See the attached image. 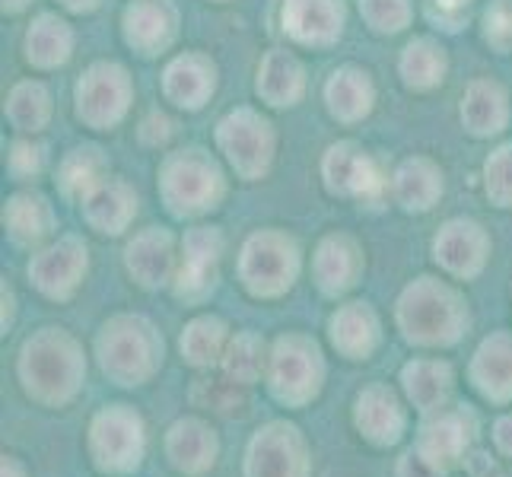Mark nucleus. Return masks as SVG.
Wrapping results in <instances>:
<instances>
[{
	"instance_id": "obj_1",
	"label": "nucleus",
	"mask_w": 512,
	"mask_h": 477,
	"mask_svg": "<svg viewBox=\"0 0 512 477\" xmlns=\"http://www.w3.org/2000/svg\"><path fill=\"white\" fill-rule=\"evenodd\" d=\"M20 379L29 398L48 408H61L80 392L86 379L80 344L61 328H42L20 350Z\"/></svg>"
},
{
	"instance_id": "obj_2",
	"label": "nucleus",
	"mask_w": 512,
	"mask_h": 477,
	"mask_svg": "<svg viewBox=\"0 0 512 477\" xmlns=\"http://www.w3.org/2000/svg\"><path fill=\"white\" fill-rule=\"evenodd\" d=\"M96 353L102 373L115 385H144L163 363V338L147 318L118 315L102 325Z\"/></svg>"
},
{
	"instance_id": "obj_3",
	"label": "nucleus",
	"mask_w": 512,
	"mask_h": 477,
	"mask_svg": "<svg viewBox=\"0 0 512 477\" xmlns=\"http://www.w3.org/2000/svg\"><path fill=\"white\" fill-rule=\"evenodd\" d=\"M398 322L404 338L427 347H446L462 338L468 325V309L449 287L420 277L404 290L398 303Z\"/></svg>"
},
{
	"instance_id": "obj_4",
	"label": "nucleus",
	"mask_w": 512,
	"mask_h": 477,
	"mask_svg": "<svg viewBox=\"0 0 512 477\" xmlns=\"http://www.w3.org/2000/svg\"><path fill=\"white\" fill-rule=\"evenodd\" d=\"M147 449L144 420L128 404H105L90 423V458L105 474H131Z\"/></svg>"
},
{
	"instance_id": "obj_5",
	"label": "nucleus",
	"mask_w": 512,
	"mask_h": 477,
	"mask_svg": "<svg viewBox=\"0 0 512 477\" xmlns=\"http://www.w3.org/2000/svg\"><path fill=\"white\" fill-rule=\"evenodd\" d=\"M325 363L322 350L303 334H287L271 350L268 360V388L287 408H303L322 392Z\"/></svg>"
},
{
	"instance_id": "obj_6",
	"label": "nucleus",
	"mask_w": 512,
	"mask_h": 477,
	"mask_svg": "<svg viewBox=\"0 0 512 477\" xmlns=\"http://www.w3.org/2000/svg\"><path fill=\"white\" fill-rule=\"evenodd\" d=\"M299 271V252L287 236L258 233L245 242L239 274L242 284L255 296H280L293 287V277Z\"/></svg>"
},
{
	"instance_id": "obj_7",
	"label": "nucleus",
	"mask_w": 512,
	"mask_h": 477,
	"mask_svg": "<svg viewBox=\"0 0 512 477\" xmlns=\"http://www.w3.org/2000/svg\"><path fill=\"white\" fill-rule=\"evenodd\" d=\"M309 449L293 423L271 420L252 436L245 452V477H306Z\"/></svg>"
},
{
	"instance_id": "obj_8",
	"label": "nucleus",
	"mask_w": 512,
	"mask_h": 477,
	"mask_svg": "<svg viewBox=\"0 0 512 477\" xmlns=\"http://www.w3.org/2000/svg\"><path fill=\"white\" fill-rule=\"evenodd\" d=\"M474 430H478V423H474V414L468 411V404L439 408L433 414H423L414 449L427 458V462H433L439 471H446L468 452Z\"/></svg>"
},
{
	"instance_id": "obj_9",
	"label": "nucleus",
	"mask_w": 512,
	"mask_h": 477,
	"mask_svg": "<svg viewBox=\"0 0 512 477\" xmlns=\"http://www.w3.org/2000/svg\"><path fill=\"white\" fill-rule=\"evenodd\" d=\"M191 150L185 159H175L166 169V198L175 214H201V210L214 207L220 198V175L214 166L194 156Z\"/></svg>"
},
{
	"instance_id": "obj_10",
	"label": "nucleus",
	"mask_w": 512,
	"mask_h": 477,
	"mask_svg": "<svg viewBox=\"0 0 512 477\" xmlns=\"http://www.w3.org/2000/svg\"><path fill=\"white\" fill-rule=\"evenodd\" d=\"M353 423L373 446H395L408 430V414L392 388L369 385L353 401Z\"/></svg>"
},
{
	"instance_id": "obj_11",
	"label": "nucleus",
	"mask_w": 512,
	"mask_h": 477,
	"mask_svg": "<svg viewBox=\"0 0 512 477\" xmlns=\"http://www.w3.org/2000/svg\"><path fill=\"white\" fill-rule=\"evenodd\" d=\"M86 274V245L77 239H61L29 264L32 284L51 299H67L80 287Z\"/></svg>"
},
{
	"instance_id": "obj_12",
	"label": "nucleus",
	"mask_w": 512,
	"mask_h": 477,
	"mask_svg": "<svg viewBox=\"0 0 512 477\" xmlns=\"http://www.w3.org/2000/svg\"><path fill=\"white\" fill-rule=\"evenodd\" d=\"M220 455L217 433L210 423L198 417H182L175 420L166 433V458L175 471L182 474H204L214 468Z\"/></svg>"
},
{
	"instance_id": "obj_13",
	"label": "nucleus",
	"mask_w": 512,
	"mask_h": 477,
	"mask_svg": "<svg viewBox=\"0 0 512 477\" xmlns=\"http://www.w3.org/2000/svg\"><path fill=\"white\" fill-rule=\"evenodd\" d=\"M220 252H223V242L214 229H194V233H188L185 261H182L179 277H175V293L188 299V303H194V299H204L214 290Z\"/></svg>"
},
{
	"instance_id": "obj_14",
	"label": "nucleus",
	"mask_w": 512,
	"mask_h": 477,
	"mask_svg": "<svg viewBox=\"0 0 512 477\" xmlns=\"http://www.w3.org/2000/svg\"><path fill=\"white\" fill-rule=\"evenodd\" d=\"M77 99H80V118H86L90 125L102 128L112 125L125 112V99H128V83L125 74L118 67H93L77 86Z\"/></svg>"
},
{
	"instance_id": "obj_15",
	"label": "nucleus",
	"mask_w": 512,
	"mask_h": 477,
	"mask_svg": "<svg viewBox=\"0 0 512 477\" xmlns=\"http://www.w3.org/2000/svg\"><path fill=\"white\" fill-rule=\"evenodd\" d=\"M220 144L226 147L229 159H233L245 175H258L268 166L271 134H268V125L258 121L252 112L229 115L220 125Z\"/></svg>"
},
{
	"instance_id": "obj_16",
	"label": "nucleus",
	"mask_w": 512,
	"mask_h": 477,
	"mask_svg": "<svg viewBox=\"0 0 512 477\" xmlns=\"http://www.w3.org/2000/svg\"><path fill=\"white\" fill-rule=\"evenodd\" d=\"M471 382L493 404L512 401V334L500 331L478 347L471 363Z\"/></svg>"
},
{
	"instance_id": "obj_17",
	"label": "nucleus",
	"mask_w": 512,
	"mask_h": 477,
	"mask_svg": "<svg viewBox=\"0 0 512 477\" xmlns=\"http://www.w3.org/2000/svg\"><path fill=\"white\" fill-rule=\"evenodd\" d=\"M433 252H436V261L455 277H474L484 268L487 239L478 223L452 220L449 226H443V233L436 236Z\"/></svg>"
},
{
	"instance_id": "obj_18",
	"label": "nucleus",
	"mask_w": 512,
	"mask_h": 477,
	"mask_svg": "<svg viewBox=\"0 0 512 477\" xmlns=\"http://www.w3.org/2000/svg\"><path fill=\"white\" fill-rule=\"evenodd\" d=\"M452 366L443 360H411L401 369V388L408 401L420 414H433L439 408H446V401L452 395Z\"/></svg>"
},
{
	"instance_id": "obj_19",
	"label": "nucleus",
	"mask_w": 512,
	"mask_h": 477,
	"mask_svg": "<svg viewBox=\"0 0 512 477\" xmlns=\"http://www.w3.org/2000/svg\"><path fill=\"white\" fill-rule=\"evenodd\" d=\"M331 344L347 360H366L379 344V318L366 303H350L331 315Z\"/></svg>"
},
{
	"instance_id": "obj_20",
	"label": "nucleus",
	"mask_w": 512,
	"mask_h": 477,
	"mask_svg": "<svg viewBox=\"0 0 512 477\" xmlns=\"http://www.w3.org/2000/svg\"><path fill=\"white\" fill-rule=\"evenodd\" d=\"M284 20L299 42H331L341 32V0H287Z\"/></svg>"
},
{
	"instance_id": "obj_21",
	"label": "nucleus",
	"mask_w": 512,
	"mask_h": 477,
	"mask_svg": "<svg viewBox=\"0 0 512 477\" xmlns=\"http://www.w3.org/2000/svg\"><path fill=\"white\" fill-rule=\"evenodd\" d=\"M360 274V252L350 239L331 236L319 245V255H315V280L319 287L331 296H338L357 284Z\"/></svg>"
},
{
	"instance_id": "obj_22",
	"label": "nucleus",
	"mask_w": 512,
	"mask_h": 477,
	"mask_svg": "<svg viewBox=\"0 0 512 477\" xmlns=\"http://www.w3.org/2000/svg\"><path fill=\"white\" fill-rule=\"evenodd\" d=\"M128 271L137 277V284L144 287H160L172 271V239L160 229L137 236L128 245Z\"/></svg>"
},
{
	"instance_id": "obj_23",
	"label": "nucleus",
	"mask_w": 512,
	"mask_h": 477,
	"mask_svg": "<svg viewBox=\"0 0 512 477\" xmlns=\"http://www.w3.org/2000/svg\"><path fill=\"white\" fill-rule=\"evenodd\" d=\"M325 172H328V185L341 194H369L379 185L373 166H369V159L347 144L328 150Z\"/></svg>"
},
{
	"instance_id": "obj_24",
	"label": "nucleus",
	"mask_w": 512,
	"mask_h": 477,
	"mask_svg": "<svg viewBox=\"0 0 512 477\" xmlns=\"http://www.w3.org/2000/svg\"><path fill=\"white\" fill-rule=\"evenodd\" d=\"M86 217L99 226V233H121L134 217V198L121 185L93 188L86 198Z\"/></svg>"
},
{
	"instance_id": "obj_25",
	"label": "nucleus",
	"mask_w": 512,
	"mask_h": 477,
	"mask_svg": "<svg viewBox=\"0 0 512 477\" xmlns=\"http://www.w3.org/2000/svg\"><path fill=\"white\" fill-rule=\"evenodd\" d=\"M210 90H214V70H207L198 58H182L169 67L166 93L179 105L198 109V105H204Z\"/></svg>"
},
{
	"instance_id": "obj_26",
	"label": "nucleus",
	"mask_w": 512,
	"mask_h": 477,
	"mask_svg": "<svg viewBox=\"0 0 512 477\" xmlns=\"http://www.w3.org/2000/svg\"><path fill=\"white\" fill-rule=\"evenodd\" d=\"M182 353L191 366H214L226 353V325L220 318H194L182 334Z\"/></svg>"
},
{
	"instance_id": "obj_27",
	"label": "nucleus",
	"mask_w": 512,
	"mask_h": 477,
	"mask_svg": "<svg viewBox=\"0 0 512 477\" xmlns=\"http://www.w3.org/2000/svg\"><path fill=\"white\" fill-rule=\"evenodd\" d=\"M172 35V16L169 10L156 4H137L128 10V42L144 48V55H153L156 48H163Z\"/></svg>"
},
{
	"instance_id": "obj_28",
	"label": "nucleus",
	"mask_w": 512,
	"mask_h": 477,
	"mask_svg": "<svg viewBox=\"0 0 512 477\" xmlns=\"http://www.w3.org/2000/svg\"><path fill=\"white\" fill-rule=\"evenodd\" d=\"M258 90L271 99V105H290L299 96V90H303V70H299L293 58L274 51L261 67Z\"/></svg>"
},
{
	"instance_id": "obj_29",
	"label": "nucleus",
	"mask_w": 512,
	"mask_h": 477,
	"mask_svg": "<svg viewBox=\"0 0 512 477\" xmlns=\"http://www.w3.org/2000/svg\"><path fill=\"white\" fill-rule=\"evenodd\" d=\"M7 229L16 242H39L42 236L51 233V214L42 198H32V194H20L7 204Z\"/></svg>"
},
{
	"instance_id": "obj_30",
	"label": "nucleus",
	"mask_w": 512,
	"mask_h": 477,
	"mask_svg": "<svg viewBox=\"0 0 512 477\" xmlns=\"http://www.w3.org/2000/svg\"><path fill=\"white\" fill-rule=\"evenodd\" d=\"M223 369L229 379H236L239 385H252L261 379V373L268 369V357H264V344L255 334H236L226 344L223 353Z\"/></svg>"
},
{
	"instance_id": "obj_31",
	"label": "nucleus",
	"mask_w": 512,
	"mask_h": 477,
	"mask_svg": "<svg viewBox=\"0 0 512 477\" xmlns=\"http://www.w3.org/2000/svg\"><path fill=\"white\" fill-rule=\"evenodd\" d=\"M26 51H29V61L51 67V64H61L70 51V32L61 20L55 16H42L26 35Z\"/></svg>"
},
{
	"instance_id": "obj_32",
	"label": "nucleus",
	"mask_w": 512,
	"mask_h": 477,
	"mask_svg": "<svg viewBox=\"0 0 512 477\" xmlns=\"http://www.w3.org/2000/svg\"><path fill=\"white\" fill-rule=\"evenodd\" d=\"M369 83L363 80V74L357 70H341L334 74V80L328 83V102H331V112L338 118H360L369 112Z\"/></svg>"
},
{
	"instance_id": "obj_33",
	"label": "nucleus",
	"mask_w": 512,
	"mask_h": 477,
	"mask_svg": "<svg viewBox=\"0 0 512 477\" xmlns=\"http://www.w3.org/2000/svg\"><path fill=\"white\" fill-rule=\"evenodd\" d=\"M462 115H465V121L471 125L474 134H493V131H500L503 121H506L503 93L497 90V86L478 83L468 93V102H465Z\"/></svg>"
},
{
	"instance_id": "obj_34",
	"label": "nucleus",
	"mask_w": 512,
	"mask_h": 477,
	"mask_svg": "<svg viewBox=\"0 0 512 477\" xmlns=\"http://www.w3.org/2000/svg\"><path fill=\"white\" fill-rule=\"evenodd\" d=\"M443 194V182L427 163H408L398 172V198L408 210H427Z\"/></svg>"
},
{
	"instance_id": "obj_35",
	"label": "nucleus",
	"mask_w": 512,
	"mask_h": 477,
	"mask_svg": "<svg viewBox=\"0 0 512 477\" xmlns=\"http://www.w3.org/2000/svg\"><path fill=\"white\" fill-rule=\"evenodd\" d=\"M443 55H439V48H433L430 42H414L408 51H404V61H401V70L404 77H408L411 86H433L436 80H443Z\"/></svg>"
},
{
	"instance_id": "obj_36",
	"label": "nucleus",
	"mask_w": 512,
	"mask_h": 477,
	"mask_svg": "<svg viewBox=\"0 0 512 477\" xmlns=\"http://www.w3.org/2000/svg\"><path fill=\"white\" fill-rule=\"evenodd\" d=\"M194 404L198 408H210V411H236L242 404V385L236 379H198L194 382V392H191Z\"/></svg>"
},
{
	"instance_id": "obj_37",
	"label": "nucleus",
	"mask_w": 512,
	"mask_h": 477,
	"mask_svg": "<svg viewBox=\"0 0 512 477\" xmlns=\"http://www.w3.org/2000/svg\"><path fill=\"white\" fill-rule=\"evenodd\" d=\"M10 118L23 131H35L45 125L48 118V96L42 86H20L10 99Z\"/></svg>"
},
{
	"instance_id": "obj_38",
	"label": "nucleus",
	"mask_w": 512,
	"mask_h": 477,
	"mask_svg": "<svg viewBox=\"0 0 512 477\" xmlns=\"http://www.w3.org/2000/svg\"><path fill=\"white\" fill-rule=\"evenodd\" d=\"M99 150H77L74 156L64 163L61 185L67 194H80V191H93L96 188V172H99Z\"/></svg>"
},
{
	"instance_id": "obj_39",
	"label": "nucleus",
	"mask_w": 512,
	"mask_h": 477,
	"mask_svg": "<svg viewBox=\"0 0 512 477\" xmlns=\"http://www.w3.org/2000/svg\"><path fill=\"white\" fill-rule=\"evenodd\" d=\"M366 20L382 32H398L408 20V4L404 0H363Z\"/></svg>"
},
{
	"instance_id": "obj_40",
	"label": "nucleus",
	"mask_w": 512,
	"mask_h": 477,
	"mask_svg": "<svg viewBox=\"0 0 512 477\" xmlns=\"http://www.w3.org/2000/svg\"><path fill=\"white\" fill-rule=\"evenodd\" d=\"M487 188L500 204H512V147L500 150V156L487 163Z\"/></svg>"
},
{
	"instance_id": "obj_41",
	"label": "nucleus",
	"mask_w": 512,
	"mask_h": 477,
	"mask_svg": "<svg viewBox=\"0 0 512 477\" xmlns=\"http://www.w3.org/2000/svg\"><path fill=\"white\" fill-rule=\"evenodd\" d=\"M398 477H443V471H439L433 462H427L417 449L404 452L401 462H398Z\"/></svg>"
},
{
	"instance_id": "obj_42",
	"label": "nucleus",
	"mask_w": 512,
	"mask_h": 477,
	"mask_svg": "<svg viewBox=\"0 0 512 477\" xmlns=\"http://www.w3.org/2000/svg\"><path fill=\"white\" fill-rule=\"evenodd\" d=\"M10 166L16 169V172H23V175H29V172H35L42 166V150L39 147H26V144H20L13 150V156H10Z\"/></svg>"
},
{
	"instance_id": "obj_43",
	"label": "nucleus",
	"mask_w": 512,
	"mask_h": 477,
	"mask_svg": "<svg viewBox=\"0 0 512 477\" xmlns=\"http://www.w3.org/2000/svg\"><path fill=\"white\" fill-rule=\"evenodd\" d=\"M493 443H497L503 455H512V414H503L493 423Z\"/></svg>"
},
{
	"instance_id": "obj_44",
	"label": "nucleus",
	"mask_w": 512,
	"mask_h": 477,
	"mask_svg": "<svg viewBox=\"0 0 512 477\" xmlns=\"http://www.w3.org/2000/svg\"><path fill=\"white\" fill-rule=\"evenodd\" d=\"M4 477H26V468L13 455H4Z\"/></svg>"
},
{
	"instance_id": "obj_45",
	"label": "nucleus",
	"mask_w": 512,
	"mask_h": 477,
	"mask_svg": "<svg viewBox=\"0 0 512 477\" xmlns=\"http://www.w3.org/2000/svg\"><path fill=\"white\" fill-rule=\"evenodd\" d=\"M64 4H67V7H74V10H90V7L96 4V0H64Z\"/></svg>"
},
{
	"instance_id": "obj_46",
	"label": "nucleus",
	"mask_w": 512,
	"mask_h": 477,
	"mask_svg": "<svg viewBox=\"0 0 512 477\" xmlns=\"http://www.w3.org/2000/svg\"><path fill=\"white\" fill-rule=\"evenodd\" d=\"M10 303H13V299H10V293L4 290V306H10ZM10 315H13V309H7V312H4V328H7V322H10Z\"/></svg>"
},
{
	"instance_id": "obj_47",
	"label": "nucleus",
	"mask_w": 512,
	"mask_h": 477,
	"mask_svg": "<svg viewBox=\"0 0 512 477\" xmlns=\"http://www.w3.org/2000/svg\"><path fill=\"white\" fill-rule=\"evenodd\" d=\"M23 4H26V0H4V7H7V10H20Z\"/></svg>"
},
{
	"instance_id": "obj_48",
	"label": "nucleus",
	"mask_w": 512,
	"mask_h": 477,
	"mask_svg": "<svg viewBox=\"0 0 512 477\" xmlns=\"http://www.w3.org/2000/svg\"><path fill=\"white\" fill-rule=\"evenodd\" d=\"M439 4H443V7H446V4H462V0H439Z\"/></svg>"
}]
</instances>
